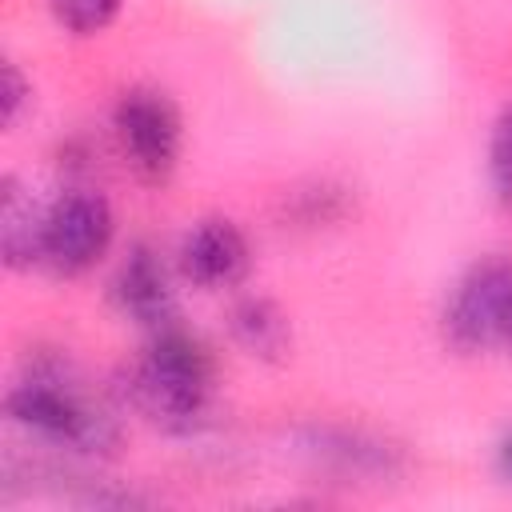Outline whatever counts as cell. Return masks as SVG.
Returning <instances> with one entry per match:
<instances>
[{"label":"cell","instance_id":"obj_1","mask_svg":"<svg viewBox=\"0 0 512 512\" xmlns=\"http://www.w3.org/2000/svg\"><path fill=\"white\" fill-rule=\"evenodd\" d=\"M8 420L36 444L72 456H112L120 448L116 416L92 396L80 372L60 356H36L4 396Z\"/></svg>","mask_w":512,"mask_h":512},{"label":"cell","instance_id":"obj_2","mask_svg":"<svg viewBox=\"0 0 512 512\" xmlns=\"http://www.w3.org/2000/svg\"><path fill=\"white\" fill-rule=\"evenodd\" d=\"M212 388L216 356L196 332L180 324L148 332V348L124 372L128 404L164 432H196L208 420Z\"/></svg>","mask_w":512,"mask_h":512},{"label":"cell","instance_id":"obj_3","mask_svg":"<svg viewBox=\"0 0 512 512\" xmlns=\"http://www.w3.org/2000/svg\"><path fill=\"white\" fill-rule=\"evenodd\" d=\"M512 328V264L480 260L448 292L440 312L444 344L460 356H480L504 348Z\"/></svg>","mask_w":512,"mask_h":512},{"label":"cell","instance_id":"obj_4","mask_svg":"<svg viewBox=\"0 0 512 512\" xmlns=\"http://www.w3.org/2000/svg\"><path fill=\"white\" fill-rule=\"evenodd\" d=\"M116 236V216L104 192L96 188H64L52 204H44L40 224V268L52 276H84L96 268Z\"/></svg>","mask_w":512,"mask_h":512},{"label":"cell","instance_id":"obj_5","mask_svg":"<svg viewBox=\"0 0 512 512\" xmlns=\"http://www.w3.org/2000/svg\"><path fill=\"white\" fill-rule=\"evenodd\" d=\"M112 128L120 140L124 160L132 164V172L148 184H164L176 164H180V144H184V124L176 104L160 92V88H128L120 92L116 108H112Z\"/></svg>","mask_w":512,"mask_h":512},{"label":"cell","instance_id":"obj_6","mask_svg":"<svg viewBox=\"0 0 512 512\" xmlns=\"http://www.w3.org/2000/svg\"><path fill=\"white\" fill-rule=\"evenodd\" d=\"M176 260H180L184 280H192L204 292H224V288H236L248 276L252 248H248V236L232 220L204 216L184 232Z\"/></svg>","mask_w":512,"mask_h":512},{"label":"cell","instance_id":"obj_7","mask_svg":"<svg viewBox=\"0 0 512 512\" xmlns=\"http://www.w3.org/2000/svg\"><path fill=\"white\" fill-rule=\"evenodd\" d=\"M112 296H116V308L136 320L140 328L156 332V328H168L176 324V292H172V276L160 260L156 248L148 244H132L120 272H116V284H112Z\"/></svg>","mask_w":512,"mask_h":512},{"label":"cell","instance_id":"obj_8","mask_svg":"<svg viewBox=\"0 0 512 512\" xmlns=\"http://www.w3.org/2000/svg\"><path fill=\"white\" fill-rule=\"evenodd\" d=\"M300 452L308 460H316L320 468H332L340 476H356V480H384L400 472V452L368 432H352V428H304L300 432Z\"/></svg>","mask_w":512,"mask_h":512},{"label":"cell","instance_id":"obj_9","mask_svg":"<svg viewBox=\"0 0 512 512\" xmlns=\"http://www.w3.org/2000/svg\"><path fill=\"white\" fill-rule=\"evenodd\" d=\"M40 224H44V204H36L32 192L16 176H4V184H0V256L12 272L40 268Z\"/></svg>","mask_w":512,"mask_h":512},{"label":"cell","instance_id":"obj_10","mask_svg":"<svg viewBox=\"0 0 512 512\" xmlns=\"http://www.w3.org/2000/svg\"><path fill=\"white\" fill-rule=\"evenodd\" d=\"M228 328H232V340L256 356V360H284L292 352V324L284 316V308L268 296H244L232 304V316H228Z\"/></svg>","mask_w":512,"mask_h":512},{"label":"cell","instance_id":"obj_11","mask_svg":"<svg viewBox=\"0 0 512 512\" xmlns=\"http://www.w3.org/2000/svg\"><path fill=\"white\" fill-rule=\"evenodd\" d=\"M348 212H352V196H348V188L328 184V180L308 184V188H296V192L288 196V216H292L296 224H304V228L340 224Z\"/></svg>","mask_w":512,"mask_h":512},{"label":"cell","instance_id":"obj_12","mask_svg":"<svg viewBox=\"0 0 512 512\" xmlns=\"http://www.w3.org/2000/svg\"><path fill=\"white\" fill-rule=\"evenodd\" d=\"M488 188L496 204L512 212V100L496 112L488 132Z\"/></svg>","mask_w":512,"mask_h":512},{"label":"cell","instance_id":"obj_13","mask_svg":"<svg viewBox=\"0 0 512 512\" xmlns=\"http://www.w3.org/2000/svg\"><path fill=\"white\" fill-rule=\"evenodd\" d=\"M52 20L72 36H96L120 16V0H44Z\"/></svg>","mask_w":512,"mask_h":512},{"label":"cell","instance_id":"obj_14","mask_svg":"<svg viewBox=\"0 0 512 512\" xmlns=\"http://www.w3.org/2000/svg\"><path fill=\"white\" fill-rule=\"evenodd\" d=\"M28 100H32V84L24 80L16 60H4V68H0V120H4V128L20 124Z\"/></svg>","mask_w":512,"mask_h":512},{"label":"cell","instance_id":"obj_15","mask_svg":"<svg viewBox=\"0 0 512 512\" xmlns=\"http://www.w3.org/2000/svg\"><path fill=\"white\" fill-rule=\"evenodd\" d=\"M496 472H500V480L512 484V432H504L496 444Z\"/></svg>","mask_w":512,"mask_h":512},{"label":"cell","instance_id":"obj_16","mask_svg":"<svg viewBox=\"0 0 512 512\" xmlns=\"http://www.w3.org/2000/svg\"><path fill=\"white\" fill-rule=\"evenodd\" d=\"M504 348H508V356H512V328H508V340H504Z\"/></svg>","mask_w":512,"mask_h":512}]
</instances>
